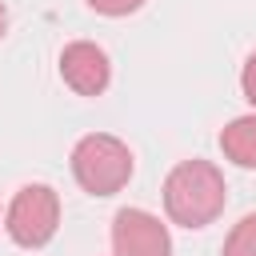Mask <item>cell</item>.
I'll return each mask as SVG.
<instances>
[{"label": "cell", "mask_w": 256, "mask_h": 256, "mask_svg": "<svg viewBox=\"0 0 256 256\" xmlns=\"http://www.w3.org/2000/svg\"><path fill=\"white\" fill-rule=\"evenodd\" d=\"M8 32V8H4V0H0V36Z\"/></svg>", "instance_id": "obj_10"}, {"label": "cell", "mask_w": 256, "mask_h": 256, "mask_svg": "<svg viewBox=\"0 0 256 256\" xmlns=\"http://www.w3.org/2000/svg\"><path fill=\"white\" fill-rule=\"evenodd\" d=\"M72 176L92 196H116L132 180V148L108 132L80 136L72 148Z\"/></svg>", "instance_id": "obj_2"}, {"label": "cell", "mask_w": 256, "mask_h": 256, "mask_svg": "<svg viewBox=\"0 0 256 256\" xmlns=\"http://www.w3.org/2000/svg\"><path fill=\"white\" fill-rule=\"evenodd\" d=\"M224 256H256V212L240 216V224H232L228 240H224Z\"/></svg>", "instance_id": "obj_7"}, {"label": "cell", "mask_w": 256, "mask_h": 256, "mask_svg": "<svg viewBox=\"0 0 256 256\" xmlns=\"http://www.w3.org/2000/svg\"><path fill=\"white\" fill-rule=\"evenodd\" d=\"M112 256H172V236L160 216L144 208H120L112 216Z\"/></svg>", "instance_id": "obj_4"}, {"label": "cell", "mask_w": 256, "mask_h": 256, "mask_svg": "<svg viewBox=\"0 0 256 256\" xmlns=\"http://www.w3.org/2000/svg\"><path fill=\"white\" fill-rule=\"evenodd\" d=\"M144 0H88V8L92 12H100V16H128V12H136Z\"/></svg>", "instance_id": "obj_8"}, {"label": "cell", "mask_w": 256, "mask_h": 256, "mask_svg": "<svg viewBox=\"0 0 256 256\" xmlns=\"http://www.w3.org/2000/svg\"><path fill=\"white\" fill-rule=\"evenodd\" d=\"M60 76H64V84L76 96H100L108 88V80H112V64H108V56H104L100 44L72 40L60 52Z\"/></svg>", "instance_id": "obj_5"}, {"label": "cell", "mask_w": 256, "mask_h": 256, "mask_svg": "<svg viewBox=\"0 0 256 256\" xmlns=\"http://www.w3.org/2000/svg\"><path fill=\"white\" fill-rule=\"evenodd\" d=\"M220 152L240 168H256V116H236L220 132Z\"/></svg>", "instance_id": "obj_6"}, {"label": "cell", "mask_w": 256, "mask_h": 256, "mask_svg": "<svg viewBox=\"0 0 256 256\" xmlns=\"http://www.w3.org/2000/svg\"><path fill=\"white\" fill-rule=\"evenodd\" d=\"M228 204V184L212 160H180L164 180V212L184 228L212 224Z\"/></svg>", "instance_id": "obj_1"}, {"label": "cell", "mask_w": 256, "mask_h": 256, "mask_svg": "<svg viewBox=\"0 0 256 256\" xmlns=\"http://www.w3.org/2000/svg\"><path fill=\"white\" fill-rule=\"evenodd\" d=\"M4 228L20 248H44L60 228V196L48 184H24L4 212Z\"/></svg>", "instance_id": "obj_3"}, {"label": "cell", "mask_w": 256, "mask_h": 256, "mask_svg": "<svg viewBox=\"0 0 256 256\" xmlns=\"http://www.w3.org/2000/svg\"><path fill=\"white\" fill-rule=\"evenodd\" d=\"M240 92H244V100L256 108V52L244 60V72H240Z\"/></svg>", "instance_id": "obj_9"}]
</instances>
